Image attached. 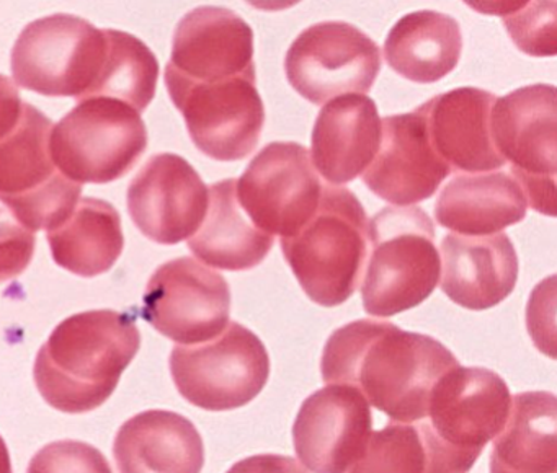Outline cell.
Segmentation results:
<instances>
[{
  "mask_svg": "<svg viewBox=\"0 0 557 473\" xmlns=\"http://www.w3.org/2000/svg\"><path fill=\"white\" fill-rule=\"evenodd\" d=\"M456 365L438 339L374 319L335 329L321 359L327 384L354 387L397 423L422 421L436 382Z\"/></svg>",
  "mask_w": 557,
  "mask_h": 473,
  "instance_id": "cell-1",
  "label": "cell"
},
{
  "mask_svg": "<svg viewBox=\"0 0 557 473\" xmlns=\"http://www.w3.org/2000/svg\"><path fill=\"white\" fill-rule=\"evenodd\" d=\"M141 348L136 319L116 310L67 316L38 351L34 378L48 404L77 414L102 407Z\"/></svg>",
  "mask_w": 557,
  "mask_h": 473,
  "instance_id": "cell-2",
  "label": "cell"
},
{
  "mask_svg": "<svg viewBox=\"0 0 557 473\" xmlns=\"http://www.w3.org/2000/svg\"><path fill=\"white\" fill-rule=\"evenodd\" d=\"M510 401L508 385L488 369L456 365L446 372L433 387L425 418L416 423L425 473H468L504 430Z\"/></svg>",
  "mask_w": 557,
  "mask_h": 473,
  "instance_id": "cell-3",
  "label": "cell"
},
{
  "mask_svg": "<svg viewBox=\"0 0 557 473\" xmlns=\"http://www.w3.org/2000/svg\"><path fill=\"white\" fill-rule=\"evenodd\" d=\"M282 250L312 302H347L363 274L368 257V217L350 189L324 185L318 211Z\"/></svg>",
  "mask_w": 557,
  "mask_h": 473,
  "instance_id": "cell-4",
  "label": "cell"
},
{
  "mask_svg": "<svg viewBox=\"0 0 557 473\" xmlns=\"http://www.w3.org/2000/svg\"><path fill=\"white\" fill-rule=\"evenodd\" d=\"M368 253L361 297L370 315L384 319L413 309L438 284L435 227L417 206L381 209L368 222Z\"/></svg>",
  "mask_w": 557,
  "mask_h": 473,
  "instance_id": "cell-5",
  "label": "cell"
},
{
  "mask_svg": "<svg viewBox=\"0 0 557 473\" xmlns=\"http://www.w3.org/2000/svg\"><path fill=\"white\" fill-rule=\"evenodd\" d=\"M51 129L50 117L24 103L17 126L0 139V201L30 232L63 224L83 192L54 166Z\"/></svg>",
  "mask_w": 557,
  "mask_h": 473,
  "instance_id": "cell-6",
  "label": "cell"
},
{
  "mask_svg": "<svg viewBox=\"0 0 557 473\" xmlns=\"http://www.w3.org/2000/svg\"><path fill=\"white\" fill-rule=\"evenodd\" d=\"M148 147L141 114L113 98L79 101L51 129L54 166L71 182H115L138 163Z\"/></svg>",
  "mask_w": 557,
  "mask_h": 473,
  "instance_id": "cell-7",
  "label": "cell"
},
{
  "mask_svg": "<svg viewBox=\"0 0 557 473\" xmlns=\"http://www.w3.org/2000/svg\"><path fill=\"white\" fill-rule=\"evenodd\" d=\"M107 51V29L58 13L25 26L12 49V74L27 90L83 101L92 98Z\"/></svg>",
  "mask_w": 557,
  "mask_h": 473,
  "instance_id": "cell-8",
  "label": "cell"
},
{
  "mask_svg": "<svg viewBox=\"0 0 557 473\" xmlns=\"http://www.w3.org/2000/svg\"><path fill=\"white\" fill-rule=\"evenodd\" d=\"M557 90L534 84L497 98L491 111V137L527 202L556 215Z\"/></svg>",
  "mask_w": 557,
  "mask_h": 473,
  "instance_id": "cell-9",
  "label": "cell"
},
{
  "mask_svg": "<svg viewBox=\"0 0 557 473\" xmlns=\"http://www.w3.org/2000/svg\"><path fill=\"white\" fill-rule=\"evenodd\" d=\"M171 374L178 394L195 407L226 411L250 403L270 377L262 339L237 322L208 343L175 346Z\"/></svg>",
  "mask_w": 557,
  "mask_h": 473,
  "instance_id": "cell-10",
  "label": "cell"
},
{
  "mask_svg": "<svg viewBox=\"0 0 557 473\" xmlns=\"http://www.w3.org/2000/svg\"><path fill=\"white\" fill-rule=\"evenodd\" d=\"M256 78L243 75L200 84L165 67L169 95L184 114L191 140L205 155L234 162L256 149L265 124V108Z\"/></svg>",
  "mask_w": 557,
  "mask_h": 473,
  "instance_id": "cell-11",
  "label": "cell"
},
{
  "mask_svg": "<svg viewBox=\"0 0 557 473\" xmlns=\"http://www.w3.org/2000/svg\"><path fill=\"white\" fill-rule=\"evenodd\" d=\"M285 71L302 98L325 104L344 95L368 94L381 71V52L367 33L350 23H315L289 46Z\"/></svg>",
  "mask_w": 557,
  "mask_h": 473,
  "instance_id": "cell-12",
  "label": "cell"
},
{
  "mask_svg": "<svg viewBox=\"0 0 557 473\" xmlns=\"http://www.w3.org/2000/svg\"><path fill=\"white\" fill-rule=\"evenodd\" d=\"M321 178L301 144L263 147L236 183L240 208L259 231L289 238L318 211Z\"/></svg>",
  "mask_w": 557,
  "mask_h": 473,
  "instance_id": "cell-13",
  "label": "cell"
},
{
  "mask_svg": "<svg viewBox=\"0 0 557 473\" xmlns=\"http://www.w3.org/2000/svg\"><path fill=\"white\" fill-rule=\"evenodd\" d=\"M231 313V289L216 271L190 257L156 270L146 287L141 316L161 335L184 346L216 338Z\"/></svg>",
  "mask_w": 557,
  "mask_h": 473,
  "instance_id": "cell-14",
  "label": "cell"
},
{
  "mask_svg": "<svg viewBox=\"0 0 557 473\" xmlns=\"http://www.w3.org/2000/svg\"><path fill=\"white\" fill-rule=\"evenodd\" d=\"M208 192L197 170L177 153H159L139 170L128 188L136 227L156 244L194 237L208 211Z\"/></svg>",
  "mask_w": 557,
  "mask_h": 473,
  "instance_id": "cell-15",
  "label": "cell"
},
{
  "mask_svg": "<svg viewBox=\"0 0 557 473\" xmlns=\"http://www.w3.org/2000/svg\"><path fill=\"white\" fill-rule=\"evenodd\" d=\"M370 434V404L348 385L329 384L309 395L293 424L296 456L312 473H344Z\"/></svg>",
  "mask_w": 557,
  "mask_h": 473,
  "instance_id": "cell-16",
  "label": "cell"
},
{
  "mask_svg": "<svg viewBox=\"0 0 557 473\" xmlns=\"http://www.w3.org/2000/svg\"><path fill=\"white\" fill-rule=\"evenodd\" d=\"M381 142L363 179L384 201L407 208L435 195L451 166L435 152L419 111L381 120Z\"/></svg>",
  "mask_w": 557,
  "mask_h": 473,
  "instance_id": "cell-17",
  "label": "cell"
},
{
  "mask_svg": "<svg viewBox=\"0 0 557 473\" xmlns=\"http://www.w3.org/2000/svg\"><path fill=\"white\" fill-rule=\"evenodd\" d=\"M168 67L200 84L256 77L252 28L233 10L198 7L178 23Z\"/></svg>",
  "mask_w": 557,
  "mask_h": 473,
  "instance_id": "cell-18",
  "label": "cell"
},
{
  "mask_svg": "<svg viewBox=\"0 0 557 473\" xmlns=\"http://www.w3.org/2000/svg\"><path fill=\"white\" fill-rule=\"evenodd\" d=\"M495 100L491 91L461 87L417 108L425 120L433 149L453 172H492L505 165L491 137Z\"/></svg>",
  "mask_w": 557,
  "mask_h": 473,
  "instance_id": "cell-19",
  "label": "cell"
},
{
  "mask_svg": "<svg viewBox=\"0 0 557 473\" xmlns=\"http://www.w3.org/2000/svg\"><path fill=\"white\" fill-rule=\"evenodd\" d=\"M442 257L443 292L465 309H492L515 289L518 257L508 235L448 234L442 241Z\"/></svg>",
  "mask_w": 557,
  "mask_h": 473,
  "instance_id": "cell-20",
  "label": "cell"
},
{
  "mask_svg": "<svg viewBox=\"0 0 557 473\" xmlns=\"http://www.w3.org/2000/svg\"><path fill=\"white\" fill-rule=\"evenodd\" d=\"M381 129L376 103L367 95L327 101L312 129V165L334 186L354 182L373 162Z\"/></svg>",
  "mask_w": 557,
  "mask_h": 473,
  "instance_id": "cell-21",
  "label": "cell"
},
{
  "mask_svg": "<svg viewBox=\"0 0 557 473\" xmlns=\"http://www.w3.org/2000/svg\"><path fill=\"white\" fill-rule=\"evenodd\" d=\"M120 473H201L205 446L188 418L149 410L129 418L113 443Z\"/></svg>",
  "mask_w": 557,
  "mask_h": 473,
  "instance_id": "cell-22",
  "label": "cell"
},
{
  "mask_svg": "<svg viewBox=\"0 0 557 473\" xmlns=\"http://www.w3.org/2000/svg\"><path fill=\"white\" fill-rule=\"evenodd\" d=\"M528 202L505 172L458 175L440 192L435 219L458 235L485 237L523 221Z\"/></svg>",
  "mask_w": 557,
  "mask_h": 473,
  "instance_id": "cell-23",
  "label": "cell"
},
{
  "mask_svg": "<svg viewBox=\"0 0 557 473\" xmlns=\"http://www.w3.org/2000/svg\"><path fill=\"white\" fill-rule=\"evenodd\" d=\"M236 183L227 178L211 185L207 215L197 234L188 238L195 257L218 270H252L265 260L275 241L240 211Z\"/></svg>",
  "mask_w": 557,
  "mask_h": 473,
  "instance_id": "cell-24",
  "label": "cell"
},
{
  "mask_svg": "<svg viewBox=\"0 0 557 473\" xmlns=\"http://www.w3.org/2000/svg\"><path fill=\"white\" fill-rule=\"evenodd\" d=\"M462 51L459 23L446 13H407L391 28L384 58L394 72L417 84H433L453 72Z\"/></svg>",
  "mask_w": 557,
  "mask_h": 473,
  "instance_id": "cell-25",
  "label": "cell"
},
{
  "mask_svg": "<svg viewBox=\"0 0 557 473\" xmlns=\"http://www.w3.org/2000/svg\"><path fill=\"white\" fill-rule=\"evenodd\" d=\"M491 473H557V401L550 391L513 398L507 423L495 437Z\"/></svg>",
  "mask_w": 557,
  "mask_h": 473,
  "instance_id": "cell-26",
  "label": "cell"
},
{
  "mask_svg": "<svg viewBox=\"0 0 557 473\" xmlns=\"http://www.w3.org/2000/svg\"><path fill=\"white\" fill-rule=\"evenodd\" d=\"M48 241L61 267L81 277H96L112 270L122 254V217L110 202L84 198L63 224L48 231Z\"/></svg>",
  "mask_w": 557,
  "mask_h": 473,
  "instance_id": "cell-27",
  "label": "cell"
},
{
  "mask_svg": "<svg viewBox=\"0 0 557 473\" xmlns=\"http://www.w3.org/2000/svg\"><path fill=\"white\" fill-rule=\"evenodd\" d=\"M109 51L92 98H113L138 111L149 107L159 80L154 52L136 36L107 29Z\"/></svg>",
  "mask_w": 557,
  "mask_h": 473,
  "instance_id": "cell-28",
  "label": "cell"
},
{
  "mask_svg": "<svg viewBox=\"0 0 557 473\" xmlns=\"http://www.w3.org/2000/svg\"><path fill=\"white\" fill-rule=\"evenodd\" d=\"M426 460L417 424L391 421L371 431L360 457L344 473H425Z\"/></svg>",
  "mask_w": 557,
  "mask_h": 473,
  "instance_id": "cell-29",
  "label": "cell"
},
{
  "mask_svg": "<svg viewBox=\"0 0 557 473\" xmlns=\"http://www.w3.org/2000/svg\"><path fill=\"white\" fill-rule=\"evenodd\" d=\"M502 20L515 45L530 55L556 54V3L505 2Z\"/></svg>",
  "mask_w": 557,
  "mask_h": 473,
  "instance_id": "cell-30",
  "label": "cell"
},
{
  "mask_svg": "<svg viewBox=\"0 0 557 473\" xmlns=\"http://www.w3.org/2000/svg\"><path fill=\"white\" fill-rule=\"evenodd\" d=\"M27 473H113L107 457L83 440H57L41 447Z\"/></svg>",
  "mask_w": 557,
  "mask_h": 473,
  "instance_id": "cell-31",
  "label": "cell"
},
{
  "mask_svg": "<svg viewBox=\"0 0 557 473\" xmlns=\"http://www.w3.org/2000/svg\"><path fill=\"white\" fill-rule=\"evenodd\" d=\"M34 232L15 221L11 212L0 209V283L21 276L35 254Z\"/></svg>",
  "mask_w": 557,
  "mask_h": 473,
  "instance_id": "cell-32",
  "label": "cell"
},
{
  "mask_svg": "<svg viewBox=\"0 0 557 473\" xmlns=\"http://www.w3.org/2000/svg\"><path fill=\"white\" fill-rule=\"evenodd\" d=\"M226 473H308L293 457L259 453L234 463Z\"/></svg>",
  "mask_w": 557,
  "mask_h": 473,
  "instance_id": "cell-33",
  "label": "cell"
},
{
  "mask_svg": "<svg viewBox=\"0 0 557 473\" xmlns=\"http://www.w3.org/2000/svg\"><path fill=\"white\" fill-rule=\"evenodd\" d=\"M21 91L8 75L0 74V139L8 136L22 114Z\"/></svg>",
  "mask_w": 557,
  "mask_h": 473,
  "instance_id": "cell-34",
  "label": "cell"
},
{
  "mask_svg": "<svg viewBox=\"0 0 557 473\" xmlns=\"http://www.w3.org/2000/svg\"><path fill=\"white\" fill-rule=\"evenodd\" d=\"M0 473H14L12 472L11 453H9L8 444L0 436Z\"/></svg>",
  "mask_w": 557,
  "mask_h": 473,
  "instance_id": "cell-35",
  "label": "cell"
}]
</instances>
